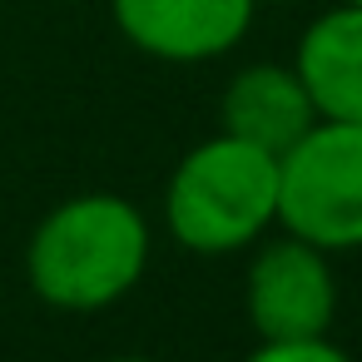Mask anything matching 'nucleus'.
Here are the masks:
<instances>
[{"instance_id":"nucleus-1","label":"nucleus","mask_w":362,"mask_h":362,"mask_svg":"<svg viewBox=\"0 0 362 362\" xmlns=\"http://www.w3.org/2000/svg\"><path fill=\"white\" fill-rule=\"evenodd\" d=\"M149 268V223L119 194H80L55 204L25 248V278L40 303L100 313L134 293Z\"/></svg>"},{"instance_id":"nucleus-2","label":"nucleus","mask_w":362,"mask_h":362,"mask_svg":"<svg viewBox=\"0 0 362 362\" xmlns=\"http://www.w3.org/2000/svg\"><path fill=\"white\" fill-rule=\"evenodd\" d=\"M164 218L189 253L248 248L278 223V154L233 134L194 144L169 179Z\"/></svg>"},{"instance_id":"nucleus-3","label":"nucleus","mask_w":362,"mask_h":362,"mask_svg":"<svg viewBox=\"0 0 362 362\" xmlns=\"http://www.w3.org/2000/svg\"><path fill=\"white\" fill-rule=\"evenodd\" d=\"M278 223L322 248H362V124L317 119L278 154Z\"/></svg>"},{"instance_id":"nucleus-4","label":"nucleus","mask_w":362,"mask_h":362,"mask_svg":"<svg viewBox=\"0 0 362 362\" xmlns=\"http://www.w3.org/2000/svg\"><path fill=\"white\" fill-rule=\"evenodd\" d=\"M332 313H337V278L322 248L293 233L258 248L248 268V322L263 342L327 337Z\"/></svg>"},{"instance_id":"nucleus-5","label":"nucleus","mask_w":362,"mask_h":362,"mask_svg":"<svg viewBox=\"0 0 362 362\" xmlns=\"http://www.w3.org/2000/svg\"><path fill=\"white\" fill-rule=\"evenodd\" d=\"M110 11L134 50L169 65L228 55L253 25V0H110Z\"/></svg>"},{"instance_id":"nucleus-6","label":"nucleus","mask_w":362,"mask_h":362,"mask_svg":"<svg viewBox=\"0 0 362 362\" xmlns=\"http://www.w3.org/2000/svg\"><path fill=\"white\" fill-rule=\"evenodd\" d=\"M293 70L317 110V119L362 124V6H342L317 16L293 55Z\"/></svg>"},{"instance_id":"nucleus-7","label":"nucleus","mask_w":362,"mask_h":362,"mask_svg":"<svg viewBox=\"0 0 362 362\" xmlns=\"http://www.w3.org/2000/svg\"><path fill=\"white\" fill-rule=\"evenodd\" d=\"M317 124V110L288 65H248L223 90V134L248 139L268 154H288L308 129Z\"/></svg>"},{"instance_id":"nucleus-8","label":"nucleus","mask_w":362,"mask_h":362,"mask_svg":"<svg viewBox=\"0 0 362 362\" xmlns=\"http://www.w3.org/2000/svg\"><path fill=\"white\" fill-rule=\"evenodd\" d=\"M243 362H352V357L342 347H332L327 337H293V342H263Z\"/></svg>"},{"instance_id":"nucleus-9","label":"nucleus","mask_w":362,"mask_h":362,"mask_svg":"<svg viewBox=\"0 0 362 362\" xmlns=\"http://www.w3.org/2000/svg\"><path fill=\"white\" fill-rule=\"evenodd\" d=\"M115 362H154V357H115Z\"/></svg>"},{"instance_id":"nucleus-10","label":"nucleus","mask_w":362,"mask_h":362,"mask_svg":"<svg viewBox=\"0 0 362 362\" xmlns=\"http://www.w3.org/2000/svg\"><path fill=\"white\" fill-rule=\"evenodd\" d=\"M347 6H362V0H347Z\"/></svg>"}]
</instances>
